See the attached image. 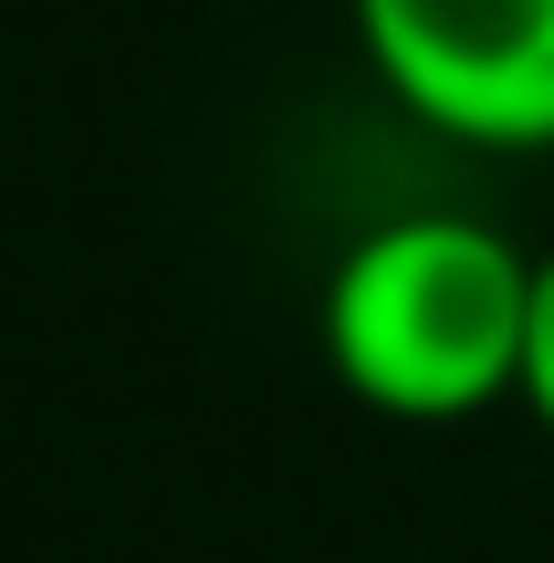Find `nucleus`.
Wrapping results in <instances>:
<instances>
[{
  "instance_id": "2",
  "label": "nucleus",
  "mask_w": 554,
  "mask_h": 563,
  "mask_svg": "<svg viewBox=\"0 0 554 563\" xmlns=\"http://www.w3.org/2000/svg\"><path fill=\"white\" fill-rule=\"evenodd\" d=\"M377 84L460 146H554V0H346Z\"/></svg>"
},
{
  "instance_id": "1",
  "label": "nucleus",
  "mask_w": 554,
  "mask_h": 563,
  "mask_svg": "<svg viewBox=\"0 0 554 563\" xmlns=\"http://www.w3.org/2000/svg\"><path fill=\"white\" fill-rule=\"evenodd\" d=\"M534 251L471 209H398L325 282V355L356 407L398 428H460L523 407Z\"/></svg>"
},
{
  "instance_id": "3",
  "label": "nucleus",
  "mask_w": 554,
  "mask_h": 563,
  "mask_svg": "<svg viewBox=\"0 0 554 563\" xmlns=\"http://www.w3.org/2000/svg\"><path fill=\"white\" fill-rule=\"evenodd\" d=\"M523 407L554 439V251H534V334H523Z\"/></svg>"
}]
</instances>
